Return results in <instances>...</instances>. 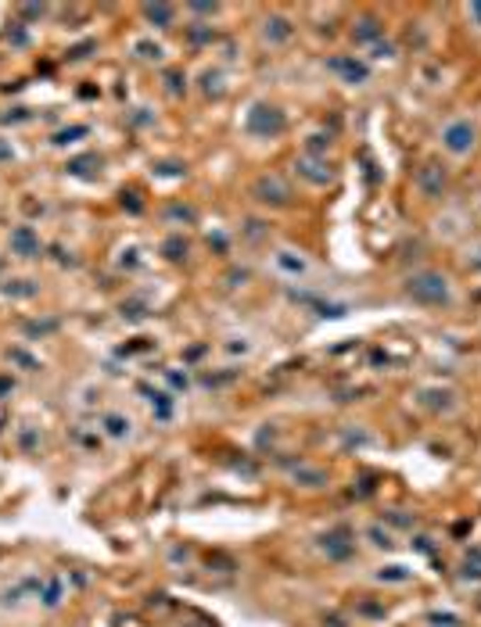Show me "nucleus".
<instances>
[{"label": "nucleus", "mask_w": 481, "mask_h": 627, "mask_svg": "<svg viewBox=\"0 0 481 627\" xmlns=\"http://www.w3.org/2000/svg\"><path fill=\"white\" fill-rule=\"evenodd\" d=\"M11 158H15V147H11V140H4V137H0V165H4V161H11Z\"/></svg>", "instance_id": "nucleus-25"}, {"label": "nucleus", "mask_w": 481, "mask_h": 627, "mask_svg": "<svg viewBox=\"0 0 481 627\" xmlns=\"http://www.w3.org/2000/svg\"><path fill=\"white\" fill-rule=\"evenodd\" d=\"M101 430L108 434L112 441H126V437L133 434V420L123 416V413H104V416H101Z\"/></svg>", "instance_id": "nucleus-10"}, {"label": "nucleus", "mask_w": 481, "mask_h": 627, "mask_svg": "<svg viewBox=\"0 0 481 627\" xmlns=\"http://www.w3.org/2000/svg\"><path fill=\"white\" fill-rule=\"evenodd\" d=\"M327 147H331V140H327V137H319V133H316V137H309V144H305V151H309V158H316V154H324Z\"/></svg>", "instance_id": "nucleus-22"}, {"label": "nucleus", "mask_w": 481, "mask_h": 627, "mask_svg": "<svg viewBox=\"0 0 481 627\" xmlns=\"http://www.w3.org/2000/svg\"><path fill=\"white\" fill-rule=\"evenodd\" d=\"M43 11H47L43 4H26V8H22V18H43Z\"/></svg>", "instance_id": "nucleus-26"}, {"label": "nucleus", "mask_w": 481, "mask_h": 627, "mask_svg": "<svg viewBox=\"0 0 481 627\" xmlns=\"http://www.w3.org/2000/svg\"><path fill=\"white\" fill-rule=\"evenodd\" d=\"M474 265H477V269H481V251H477V258H474Z\"/></svg>", "instance_id": "nucleus-31"}, {"label": "nucleus", "mask_w": 481, "mask_h": 627, "mask_svg": "<svg viewBox=\"0 0 481 627\" xmlns=\"http://www.w3.org/2000/svg\"><path fill=\"white\" fill-rule=\"evenodd\" d=\"M183 255H187V241H180V237H169V241H166V258L180 262Z\"/></svg>", "instance_id": "nucleus-21"}, {"label": "nucleus", "mask_w": 481, "mask_h": 627, "mask_svg": "<svg viewBox=\"0 0 481 627\" xmlns=\"http://www.w3.org/2000/svg\"><path fill=\"white\" fill-rule=\"evenodd\" d=\"M417 187H420L427 197H438V194L446 190V168L435 165V161H427L420 173H417Z\"/></svg>", "instance_id": "nucleus-9"}, {"label": "nucleus", "mask_w": 481, "mask_h": 627, "mask_svg": "<svg viewBox=\"0 0 481 627\" xmlns=\"http://www.w3.org/2000/svg\"><path fill=\"white\" fill-rule=\"evenodd\" d=\"M76 441H79L83 448H97V444H101V437H90V434H83V430H76Z\"/></svg>", "instance_id": "nucleus-27"}, {"label": "nucleus", "mask_w": 481, "mask_h": 627, "mask_svg": "<svg viewBox=\"0 0 481 627\" xmlns=\"http://www.w3.org/2000/svg\"><path fill=\"white\" fill-rule=\"evenodd\" d=\"M244 126H248V133H251V137H262V140H266V137L284 133L288 119H284V111H281V108H273V104H251V111H248Z\"/></svg>", "instance_id": "nucleus-2"}, {"label": "nucleus", "mask_w": 481, "mask_h": 627, "mask_svg": "<svg viewBox=\"0 0 481 627\" xmlns=\"http://www.w3.org/2000/svg\"><path fill=\"white\" fill-rule=\"evenodd\" d=\"M467 18L481 25V4H470V8H467Z\"/></svg>", "instance_id": "nucleus-29"}, {"label": "nucleus", "mask_w": 481, "mask_h": 627, "mask_svg": "<svg viewBox=\"0 0 481 627\" xmlns=\"http://www.w3.org/2000/svg\"><path fill=\"white\" fill-rule=\"evenodd\" d=\"M352 36H356V43H373V47H378V40H381V22H378V18H363Z\"/></svg>", "instance_id": "nucleus-15"}, {"label": "nucleus", "mask_w": 481, "mask_h": 627, "mask_svg": "<svg viewBox=\"0 0 481 627\" xmlns=\"http://www.w3.org/2000/svg\"><path fill=\"white\" fill-rule=\"evenodd\" d=\"M29 111L26 108H11V115H0V122H26Z\"/></svg>", "instance_id": "nucleus-23"}, {"label": "nucleus", "mask_w": 481, "mask_h": 627, "mask_svg": "<svg viewBox=\"0 0 481 627\" xmlns=\"http://www.w3.org/2000/svg\"><path fill=\"white\" fill-rule=\"evenodd\" d=\"M11 391H15V380L11 376H0V398H8Z\"/></svg>", "instance_id": "nucleus-28"}, {"label": "nucleus", "mask_w": 481, "mask_h": 627, "mask_svg": "<svg viewBox=\"0 0 481 627\" xmlns=\"http://www.w3.org/2000/svg\"><path fill=\"white\" fill-rule=\"evenodd\" d=\"M8 248H11V255H18V258H36V255H40V237H36L33 226H15L11 237H8Z\"/></svg>", "instance_id": "nucleus-6"}, {"label": "nucleus", "mask_w": 481, "mask_h": 627, "mask_svg": "<svg viewBox=\"0 0 481 627\" xmlns=\"http://www.w3.org/2000/svg\"><path fill=\"white\" fill-rule=\"evenodd\" d=\"M406 294L420 305H446L449 301V280L442 272H431V269L413 272L406 280Z\"/></svg>", "instance_id": "nucleus-1"}, {"label": "nucleus", "mask_w": 481, "mask_h": 627, "mask_svg": "<svg viewBox=\"0 0 481 627\" xmlns=\"http://www.w3.org/2000/svg\"><path fill=\"white\" fill-rule=\"evenodd\" d=\"M191 11H198V15H216V4H194Z\"/></svg>", "instance_id": "nucleus-30"}, {"label": "nucleus", "mask_w": 481, "mask_h": 627, "mask_svg": "<svg viewBox=\"0 0 481 627\" xmlns=\"http://www.w3.org/2000/svg\"><path fill=\"white\" fill-rule=\"evenodd\" d=\"M137 54H140L144 62H162V47L147 43V40H137Z\"/></svg>", "instance_id": "nucleus-19"}, {"label": "nucleus", "mask_w": 481, "mask_h": 627, "mask_svg": "<svg viewBox=\"0 0 481 627\" xmlns=\"http://www.w3.org/2000/svg\"><path fill=\"white\" fill-rule=\"evenodd\" d=\"M33 588L40 592V599H43V606H58V602H62V592H65V585H62V577H47V581H33Z\"/></svg>", "instance_id": "nucleus-11"}, {"label": "nucleus", "mask_w": 481, "mask_h": 627, "mask_svg": "<svg viewBox=\"0 0 481 627\" xmlns=\"http://www.w3.org/2000/svg\"><path fill=\"white\" fill-rule=\"evenodd\" d=\"M327 69H331V72H338L345 83H366V76H370V69H366L363 62L349 58V54H338V58H331V62H327Z\"/></svg>", "instance_id": "nucleus-8"}, {"label": "nucleus", "mask_w": 481, "mask_h": 627, "mask_svg": "<svg viewBox=\"0 0 481 627\" xmlns=\"http://www.w3.org/2000/svg\"><path fill=\"white\" fill-rule=\"evenodd\" d=\"M144 394H147V402H151V409H154L158 420H169V416H173V398H169L166 391H151V387H144Z\"/></svg>", "instance_id": "nucleus-13"}, {"label": "nucleus", "mask_w": 481, "mask_h": 627, "mask_svg": "<svg viewBox=\"0 0 481 627\" xmlns=\"http://www.w3.org/2000/svg\"><path fill=\"white\" fill-rule=\"evenodd\" d=\"M262 36L270 40V43H284V40L291 36V22H288V18H266Z\"/></svg>", "instance_id": "nucleus-14"}, {"label": "nucleus", "mask_w": 481, "mask_h": 627, "mask_svg": "<svg viewBox=\"0 0 481 627\" xmlns=\"http://www.w3.org/2000/svg\"><path fill=\"white\" fill-rule=\"evenodd\" d=\"M36 291H40V287H36L33 280H8V283H4V294H8V298H36Z\"/></svg>", "instance_id": "nucleus-17"}, {"label": "nucleus", "mask_w": 481, "mask_h": 627, "mask_svg": "<svg viewBox=\"0 0 481 627\" xmlns=\"http://www.w3.org/2000/svg\"><path fill=\"white\" fill-rule=\"evenodd\" d=\"M251 197L262 201V205H273V208L291 205V190H288V183H284L281 176H259V180L251 183Z\"/></svg>", "instance_id": "nucleus-4"}, {"label": "nucleus", "mask_w": 481, "mask_h": 627, "mask_svg": "<svg viewBox=\"0 0 481 627\" xmlns=\"http://www.w3.org/2000/svg\"><path fill=\"white\" fill-rule=\"evenodd\" d=\"M474 140H477V130H474L467 119H456V122H449V126L442 130V147H446L449 154H467V151L474 147Z\"/></svg>", "instance_id": "nucleus-5"}, {"label": "nucleus", "mask_w": 481, "mask_h": 627, "mask_svg": "<svg viewBox=\"0 0 481 627\" xmlns=\"http://www.w3.org/2000/svg\"><path fill=\"white\" fill-rule=\"evenodd\" d=\"M50 330H58L55 319H47V323H29V333H50Z\"/></svg>", "instance_id": "nucleus-24"}, {"label": "nucleus", "mask_w": 481, "mask_h": 627, "mask_svg": "<svg viewBox=\"0 0 481 627\" xmlns=\"http://www.w3.org/2000/svg\"><path fill=\"white\" fill-rule=\"evenodd\" d=\"M273 269H277L284 280H309V276H312L309 255H302V251H295V248H277V251H273Z\"/></svg>", "instance_id": "nucleus-3"}, {"label": "nucleus", "mask_w": 481, "mask_h": 627, "mask_svg": "<svg viewBox=\"0 0 481 627\" xmlns=\"http://www.w3.org/2000/svg\"><path fill=\"white\" fill-rule=\"evenodd\" d=\"M144 18L151 25H158V29H169L173 18H176V8H169V4H144Z\"/></svg>", "instance_id": "nucleus-12"}, {"label": "nucleus", "mask_w": 481, "mask_h": 627, "mask_svg": "<svg viewBox=\"0 0 481 627\" xmlns=\"http://www.w3.org/2000/svg\"><path fill=\"white\" fill-rule=\"evenodd\" d=\"M345 538H349L345 531H334V534H327V538H324V548H327L334 559H345V556L352 552V541H345Z\"/></svg>", "instance_id": "nucleus-16"}, {"label": "nucleus", "mask_w": 481, "mask_h": 627, "mask_svg": "<svg viewBox=\"0 0 481 627\" xmlns=\"http://www.w3.org/2000/svg\"><path fill=\"white\" fill-rule=\"evenodd\" d=\"M8 359H11V362H18V366H22V369H29V373H36V369H40V362H36L33 355H26L22 348H11V352H8Z\"/></svg>", "instance_id": "nucleus-20"}, {"label": "nucleus", "mask_w": 481, "mask_h": 627, "mask_svg": "<svg viewBox=\"0 0 481 627\" xmlns=\"http://www.w3.org/2000/svg\"><path fill=\"white\" fill-rule=\"evenodd\" d=\"M295 168H298V176H305L312 187H327V183H331V176H334L327 161L309 158V154H305V158H298V161H295Z\"/></svg>", "instance_id": "nucleus-7"}, {"label": "nucleus", "mask_w": 481, "mask_h": 627, "mask_svg": "<svg viewBox=\"0 0 481 627\" xmlns=\"http://www.w3.org/2000/svg\"><path fill=\"white\" fill-rule=\"evenodd\" d=\"M86 133H90V126H69V130L55 133V144H58V147H69V144H76V140L86 137Z\"/></svg>", "instance_id": "nucleus-18"}]
</instances>
